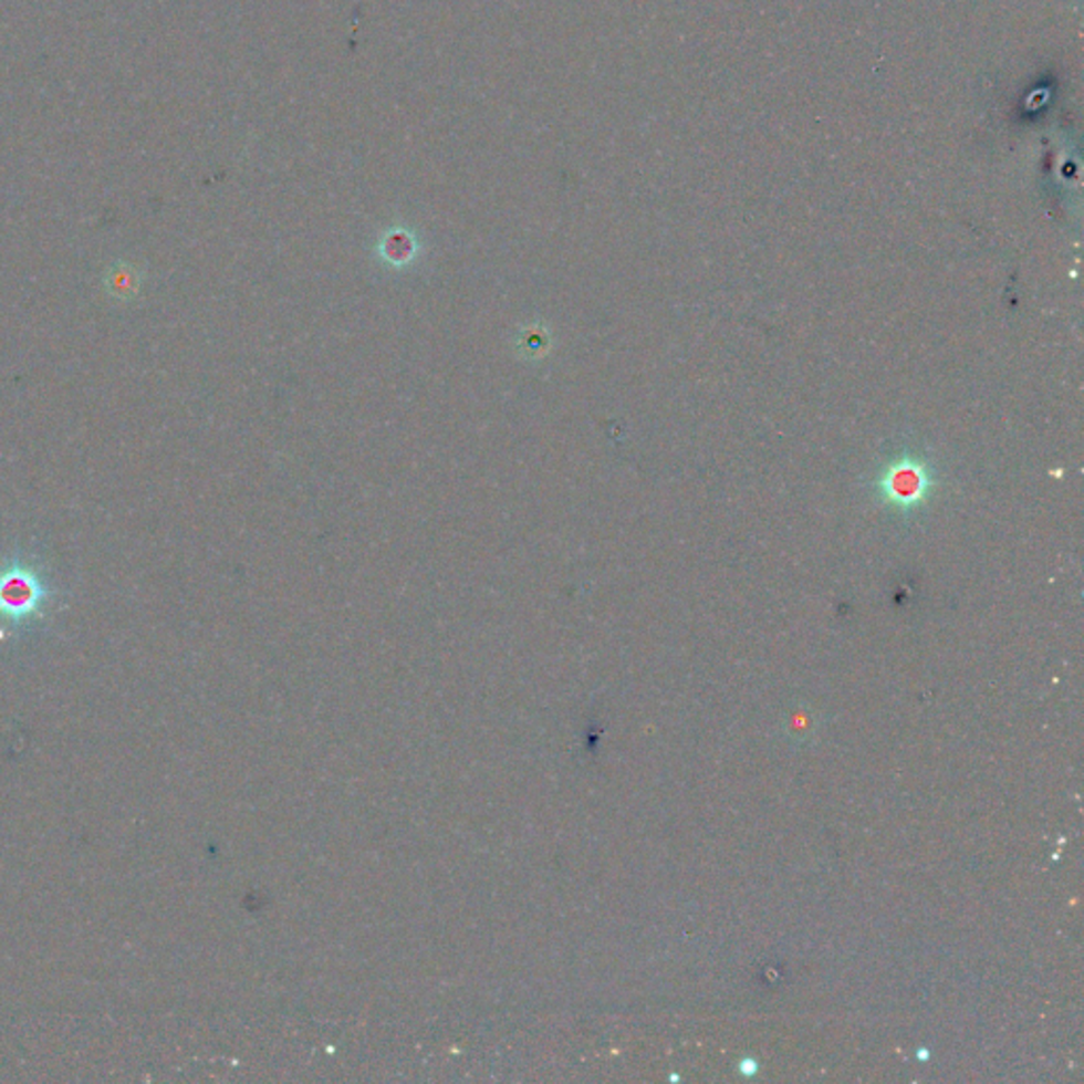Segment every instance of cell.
I'll return each mask as SVG.
<instances>
[{"mask_svg":"<svg viewBox=\"0 0 1084 1084\" xmlns=\"http://www.w3.org/2000/svg\"><path fill=\"white\" fill-rule=\"evenodd\" d=\"M51 590L37 567L11 562L0 567V621L22 625L43 615Z\"/></svg>","mask_w":1084,"mask_h":1084,"instance_id":"cell-1","label":"cell"}]
</instances>
